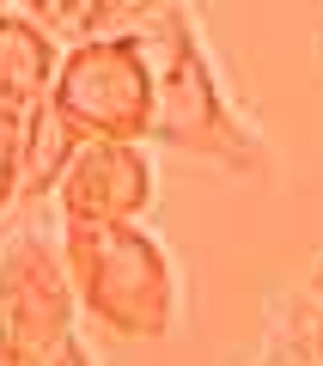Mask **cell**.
<instances>
[{
    "mask_svg": "<svg viewBox=\"0 0 323 366\" xmlns=\"http://www.w3.org/2000/svg\"><path fill=\"white\" fill-rule=\"evenodd\" d=\"M25 122H31V110L0 104V214L19 202V171H25Z\"/></svg>",
    "mask_w": 323,
    "mask_h": 366,
    "instance_id": "9c48e42d",
    "label": "cell"
},
{
    "mask_svg": "<svg viewBox=\"0 0 323 366\" xmlns=\"http://www.w3.org/2000/svg\"><path fill=\"white\" fill-rule=\"evenodd\" d=\"M317 293H323V269H317Z\"/></svg>",
    "mask_w": 323,
    "mask_h": 366,
    "instance_id": "4fadbf2b",
    "label": "cell"
},
{
    "mask_svg": "<svg viewBox=\"0 0 323 366\" xmlns=\"http://www.w3.org/2000/svg\"><path fill=\"white\" fill-rule=\"evenodd\" d=\"M25 13L49 31L55 43H86L98 31H110L116 0H25Z\"/></svg>",
    "mask_w": 323,
    "mask_h": 366,
    "instance_id": "ba28073f",
    "label": "cell"
},
{
    "mask_svg": "<svg viewBox=\"0 0 323 366\" xmlns=\"http://www.w3.org/2000/svg\"><path fill=\"white\" fill-rule=\"evenodd\" d=\"M55 366H98V360L86 354V342H67V348L55 354Z\"/></svg>",
    "mask_w": 323,
    "mask_h": 366,
    "instance_id": "8fae6325",
    "label": "cell"
},
{
    "mask_svg": "<svg viewBox=\"0 0 323 366\" xmlns=\"http://www.w3.org/2000/svg\"><path fill=\"white\" fill-rule=\"evenodd\" d=\"M49 104L79 129V141H146L153 134V61L134 31H98L67 43Z\"/></svg>",
    "mask_w": 323,
    "mask_h": 366,
    "instance_id": "3957f363",
    "label": "cell"
},
{
    "mask_svg": "<svg viewBox=\"0 0 323 366\" xmlns=\"http://www.w3.org/2000/svg\"><path fill=\"white\" fill-rule=\"evenodd\" d=\"M74 274L61 244L13 232L0 244V366H55L74 342Z\"/></svg>",
    "mask_w": 323,
    "mask_h": 366,
    "instance_id": "277c9868",
    "label": "cell"
},
{
    "mask_svg": "<svg viewBox=\"0 0 323 366\" xmlns=\"http://www.w3.org/2000/svg\"><path fill=\"white\" fill-rule=\"evenodd\" d=\"M61 257L79 305L110 336L153 342L177 324V269L141 220H67Z\"/></svg>",
    "mask_w": 323,
    "mask_h": 366,
    "instance_id": "7a4b0ae2",
    "label": "cell"
},
{
    "mask_svg": "<svg viewBox=\"0 0 323 366\" xmlns=\"http://www.w3.org/2000/svg\"><path fill=\"white\" fill-rule=\"evenodd\" d=\"M134 37L146 43V61H153V141L177 147V153L220 159V165H232V171H269L262 141L232 117V104H226L220 74L207 61L195 13L183 0H171L153 19H141Z\"/></svg>",
    "mask_w": 323,
    "mask_h": 366,
    "instance_id": "6da1fadb",
    "label": "cell"
},
{
    "mask_svg": "<svg viewBox=\"0 0 323 366\" xmlns=\"http://www.w3.org/2000/svg\"><path fill=\"white\" fill-rule=\"evenodd\" d=\"M55 202L61 220H141L153 208V159L141 141H79Z\"/></svg>",
    "mask_w": 323,
    "mask_h": 366,
    "instance_id": "5b68a950",
    "label": "cell"
},
{
    "mask_svg": "<svg viewBox=\"0 0 323 366\" xmlns=\"http://www.w3.org/2000/svg\"><path fill=\"white\" fill-rule=\"evenodd\" d=\"M79 153V129L61 117V110L43 98V104H31V122H25V171H19V196L37 202L49 196V189H61V171L74 165Z\"/></svg>",
    "mask_w": 323,
    "mask_h": 366,
    "instance_id": "52a82bcc",
    "label": "cell"
},
{
    "mask_svg": "<svg viewBox=\"0 0 323 366\" xmlns=\"http://www.w3.org/2000/svg\"><path fill=\"white\" fill-rule=\"evenodd\" d=\"M61 49L31 13H0V104L31 110L49 98Z\"/></svg>",
    "mask_w": 323,
    "mask_h": 366,
    "instance_id": "8992f818",
    "label": "cell"
},
{
    "mask_svg": "<svg viewBox=\"0 0 323 366\" xmlns=\"http://www.w3.org/2000/svg\"><path fill=\"white\" fill-rule=\"evenodd\" d=\"M311 354H317V366H323V317H317V330H311Z\"/></svg>",
    "mask_w": 323,
    "mask_h": 366,
    "instance_id": "7c38bea8",
    "label": "cell"
},
{
    "mask_svg": "<svg viewBox=\"0 0 323 366\" xmlns=\"http://www.w3.org/2000/svg\"><path fill=\"white\" fill-rule=\"evenodd\" d=\"M159 6H171V0H116V13H110V31H134L141 19H153Z\"/></svg>",
    "mask_w": 323,
    "mask_h": 366,
    "instance_id": "30bf717a",
    "label": "cell"
}]
</instances>
